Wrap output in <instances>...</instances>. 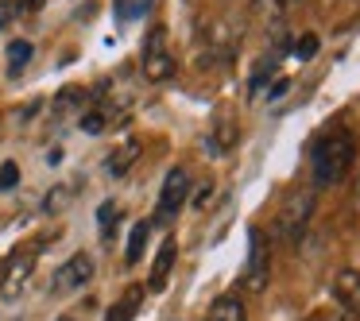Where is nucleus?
<instances>
[{
    "instance_id": "1",
    "label": "nucleus",
    "mask_w": 360,
    "mask_h": 321,
    "mask_svg": "<svg viewBox=\"0 0 360 321\" xmlns=\"http://www.w3.org/2000/svg\"><path fill=\"white\" fill-rule=\"evenodd\" d=\"M352 159H356V140L345 128H329L326 136L310 143V174L314 186H333L345 174L352 171Z\"/></svg>"
},
{
    "instance_id": "2",
    "label": "nucleus",
    "mask_w": 360,
    "mask_h": 321,
    "mask_svg": "<svg viewBox=\"0 0 360 321\" xmlns=\"http://www.w3.org/2000/svg\"><path fill=\"white\" fill-rule=\"evenodd\" d=\"M314 217V190H290L283 197L279 213H275V236H279L287 248H298L306 236V225Z\"/></svg>"
},
{
    "instance_id": "3",
    "label": "nucleus",
    "mask_w": 360,
    "mask_h": 321,
    "mask_svg": "<svg viewBox=\"0 0 360 321\" xmlns=\"http://www.w3.org/2000/svg\"><path fill=\"white\" fill-rule=\"evenodd\" d=\"M267 279H271V248H267V236L259 225L248 228V259H244V271H240V287L248 294H264Z\"/></svg>"
},
{
    "instance_id": "4",
    "label": "nucleus",
    "mask_w": 360,
    "mask_h": 321,
    "mask_svg": "<svg viewBox=\"0 0 360 321\" xmlns=\"http://www.w3.org/2000/svg\"><path fill=\"white\" fill-rule=\"evenodd\" d=\"M140 70L148 81H167L174 74V55L167 47V27H151L143 39V55H140Z\"/></svg>"
},
{
    "instance_id": "5",
    "label": "nucleus",
    "mask_w": 360,
    "mask_h": 321,
    "mask_svg": "<svg viewBox=\"0 0 360 321\" xmlns=\"http://www.w3.org/2000/svg\"><path fill=\"white\" fill-rule=\"evenodd\" d=\"M35 256H39V248H16L8 256L4 275H0V298H4V302H16V298L27 290L32 271H35Z\"/></svg>"
},
{
    "instance_id": "6",
    "label": "nucleus",
    "mask_w": 360,
    "mask_h": 321,
    "mask_svg": "<svg viewBox=\"0 0 360 321\" xmlns=\"http://www.w3.org/2000/svg\"><path fill=\"white\" fill-rule=\"evenodd\" d=\"M89 279H94V256L78 251V256H70V259H66V263L55 271V282H51V290H55V294H70V290L86 287Z\"/></svg>"
},
{
    "instance_id": "7",
    "label": "nucleus",
    "mask_w": 360,
    "mask_h": 321,
    "mask_svg": "<svg viewBox=\"0 0 360 321\" xmlns=\"http://www.w3.org/2000/svg\"><path fill=\"white\" fill-rule=\"evenodd\" d=\"M190 194V174L182 171V166H174V171H167L163 178V190H159V221H171L174 213L182 209V202H186Z\"/></svg>"
},
{
    "instance_id": "8",
    "label": "nucleus",
    "mask_w": 360,
    "mask_h": 321,
    "mask_svg": "<svg viewBox=\"0 0 360 321\" xmlns=\"http://www.w3.org/2000/svg\"><path fill=\"white\" fill-rule=\"evenodd\" d=\"M236 43H240V24H233V20H213V24L205 27V51H210L213 58L236 55Z\"/></svg>"
},
{
    "instance_id": "9",
    "label": "nucleus",
    "mask_w": 360,
    "mask_h": 321,
    "mask_svg": "<svg viewBox=\"0 0 360 321\" xmlns=\"http://www.w3.org/2000/svg\"><path fill=\"white\" fill-rule=\"evenodd\" d=\"M236 136H240V128H236V120H233V109H229V105H221V109L213 112L210 151H213V155H229V151L236 148Z\"/></svg>"
},
{
    "instance_id": "10",
    "label": "nucleus",
    "mask_w": 360,
    "mask_h": 321,
    "mask_svg": "<svg viewBox=\"0 0 360 321\" xmlns=\"http://www.w3.org/2000/svg\"><path fill=\"white\" fill-rule=\"evenodd\" d=\"M333 298L349 310V317H360V271L356 267H345L333 275Z\"/></svg>"
},
{
    "instance_id": "11",
    "label": "nucleus",
    "mask_w": 360,
    "mask_h": 321,
    "mask_svg": "<svg viewBox=\"0 0 360 321\" xmlns=\"http://www.w3.org/2000/svg\"><path fill=\"white\" fill-rule=\"evenodd\" d=\"M174 256H179V244H174V236H167L163 248H159V256H155V267H151V290H163L167 282H171Z\"/></svg>"
},
{
    "instance_id": "12",
    "label": "nucleus",
    "mask_w": 360,
    "mask_h": 321,
    "mask_svg": "<svg viewBox=\"0 0 360 321\" xmlns=\"http://www.w3.org/2000/svg\"><path fill=\"white\" fill-rule=\"evenodd\" d=\"M205 321H248V313H244V302L236 294H221L217 302L210 306Z\"/></svg>"
},
{
    "instance_id": "13",
    "label": "nucleus",
    "mask_w": 360,
    "mask_h": 321,
    "mask_svg": "<svg viewBox=\"0 0 360 321\" xmlns=\"http://www.w3.org/2000/svg\"><path fill=\"white\" fill-rule=\"evenodd\" d=\"M148 232H151V225H148V221H136V225H132V236H128V248H124V263H128V267H132V263H140L143 244H148Z\"/></svg>"
},
{
    "instance_id": "14",
    "label": "nucleus",
    "mask_w": 360,
    "mask_h": 321,
    "mask_svg": "<svg viewBox=\"0 0 360 321\" xmlns=\"http://www.w3.org/2000/svg\"><path fill=\"white\" fill-rule=\"evenodd\" d=\"M140 298H143V290H140V287H132V290H128V294L109 310V317H105V321H132V317H136V310H140Z\"/></svg>"
},
{
    "instance_id": "15",
    "label": "nucleus",
    "mask_w": 360,
    "mask_h": 321,
    "mask_svg": "<svg viewBox=\"0 0 360 321\" xmlns=\"http://www.w3.org/2000/svg\"><path fill=\"white\" fill-rule=\"evenodd\" d=\"M27 63H32V43H27V39L8 43V74H12V78H16V74H24Z\"/></svg>"
},
{
    "instance_id": "16",
    "label": "nucleus",
    "mask_w": 360,
    "mask_h": 321,
    "mask_svg": "<svg viewBox=\"0 0 360 321\" xmlns=\"http://www.w3.org/2000/svg\"><path fill=\"white\" fill-rule=\"evenodd\" d=\"M136 155H140V148H136V140H132V143H124V148H117V151H112V155H109V163H105V166H109V174H124L128 166L136 163Z\"/></svg>"
},
{
    "instance_id": "17",
    "label": "nucleus",
    "mask_w": 360,
    "mask_h": 321,
    "mask_svg": "<svg viewBox=\"0 0 360 321\" xmlns=\"http://www.w3.org/2000/svg\"><path fill=\"white\" fill-rule=\"evenodd\" d=\"M120 225V205L117 202H101V209H97V228H101V236H112Z\"/></svg>"
},
{
    "instance_id": "18",
    "label": "nucleus",
    "mask_w": 360,
    "mask_h": 321,
    "mask_svg": "<svg viewBox=\"0 0 360 321\" xmlns=\"http://www.w3.org/2000/svg\"><path fill=\"white\" fill-rule=\"evenodd\" d=\"M252 8H256V16H267V24H271V27H279L283 24V12H287V0H256Z\"/></svg>"
},
{
    "instance_id": "19",
    "label": "nucleus",
    "mask_w": 360,
    "mask_h": 321,
    "mask_svg": "<svg viewBox=\"0 0 360 321\" xmlns=\"http://www.w3.org/2000/svg\"><path fill=\"white\" fill-rule=\"evenodd\" d=\"M105 124H109V112L105 109H89L86 117H82V132H89V136L105 132Z\"/></svg>"
},
{
    "instance_id": "20",
    "label": "nucleus",
    "mask_w": 360,
    "mask_h": 321,
    "mask_svg": "<svg viewBox=\"0 0 360 321\" xmlns=\"http://www.w3.org/2000/svg\"><path fill=\"white\" fill-rule=\"evenodd\" d=\"M16 186H20V166L8 159V163H0V194H8Z\"/></svg>"
},
{
    "instance_id": "21",
    "label": "nucleus",
    "mask_w": 360,
    "mask_h": 321,
    "mask_svg": "<svg viewBox=\"0 0 360 321\" xmlns=\"http://www.w3.org/2000/svg\"><path fill=\"white\" fill-rule=\"evenodd\" d=\"M66 202H70V190H66V186H58V190H51V194L47 197H43V213H58V209H63V205Z\"/></svg>"
},
{
    "instance_id": "22",
    "label": "nucleus",
    "mask_w": 360,
    "mask_h": 321,
    "mask_svg": "<svg viewBox=\"0 0 360 321\" xmlns=\"http://www.w3.org/2000/svg\"><path fill=\"white\" fill-rule=\"evenodd\" d=\"M318 55V35H302V39L295 43V58L298 63H306V58Z\"/></svg>"
},
{
    "instance_id": "23",
    "label": "nucleus",
    "mask_w": 360,
    "mask_h": 321,
    "mask_svg": "<svg viewBox=\"0 0 360 321\" xmlns=\"http://www.w3.org/2000/svg\"><path fill=\"white\" fill-rule=\"evenodd\" d=\"M271 74H275V58H267V66H259L256 78H252V93H259V89H264V81L271 78Z\"/></svg>"
},
{
    "instance_id": "24",
    "label": "nucleus",
    "mask_w": 360,
    "mask_h": 321,
    "mask_svg": "<svg viewBox=\"0 0 360 321\" xmlns=\"http://www.w3.org/2000/svg\"><path fill=\"white\" fill-rule=\"evenodd\" d=\"M16 20V8H12V0H0V32Z\"/></svg>"
},
{
    "instance_id": "25",
    "label": "nucleus",
    "mask_w": 360,
    "mask_h": 321,
    "mask_svg": "<svg viewBox=\"0 0 360 321\" xmlns=\"http://www.w3.org/2000/svg\"><path fill=\"white\" fill-rule=\"evenodd\" d=\"M12 8H16V16H20V12H39L43 0H12Z\"/></svg>"
},
{
    "instance_id": "26",
    "label": "nucleus",
    "mask_w": 360,
    "mask_h": 321,
    "mask_svg": "<svg viewBox=\"0 0 360 321\" xmlns=\"http://www.w3.org/2000/svg\"><path fill=\"white\" fill-rule=\"evenodd\" d=\"M210 194H213V186L205 182V186L198 190V197H194V205H198V209H205V202H210Z\"/></svg>"
},
{
    "instance_id": "27",
    "label": "nucleus",
    "mask_w": 360,
    "mask_h": 321,
    "mask_svg": "<svg viewBox=\"0 0 360 321\" xmlns=\"http://www.w3.org/2000/svg\"><path fill=\"white\" fill-rule=\"evenodd\" d=\"M287 89H290V81H287V78H279V81H275L271 89H267V97H283V93H287Z\"/></svg>"
},
{
    "instance_id": "28",
    "label": "nucleus",
    "mask_w": 360,
    "mask_h": 321,
    "mask_svg": "<svg viewBox=\"0 0 360 321\" xmlns=\"http://www.w3.org/2000/svg\"><path fill=\"white\" fill-rule=\"evenodd\" d=\"M306 321H329V317H326V313H310Z\"/></svg>"
},
{
    "instance_id": "29",
    "label": "nucleus",
    "mask_w": 360,
    "mask_h": 321,
    "mask_svg": "<svg viewBox=\"0 0 360 321\" xmlns=\"http://www.w3.org/2000/svg\"><path fill=\"white\" fill-rule=\"evenodd\" d=\"M352 197H356V205H360V178H356V190H352Z\"/></svg>"
},
{
    "instance_id": "30",
    "label": "nucleus",
    "mask_w": 360,
    "mask_h": 321,
    "mask_svg": "<svg viewBox=\"0 0 360 321\" xmlns=\"http://www.w3.org/2000/svg\"><path fill=\"white\" fill-rule=\"evenodd\" d=\"M58 321H78V317H70V313H66V317H58Z\"/></svg>"
},
{
    "instance_id": "31",
    "label": "nucleus",
    "mask_w": 360,
    "mask_h": 321,
    "mask_svg": "<svg viewBox=\"0 0 360 321\" xmlns=\"http://www.w3.org/2000/svg\"><path fill=\"white\" fill-rule=\"evenodd\" d=\"M341 321H356V317H341Z\"/></svg>"
}]
</instances>
